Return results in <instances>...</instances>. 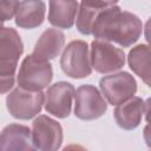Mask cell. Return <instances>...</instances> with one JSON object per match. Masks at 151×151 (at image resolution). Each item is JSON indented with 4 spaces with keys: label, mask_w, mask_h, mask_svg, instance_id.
Instances as JSON below:
<instances>
[{
    "label": "cell",
    "mask_w": 151,
    "mask_h": 151,
    "mask_svg": "<svg viewBox=\"0 0 151 151\" xmlns=\"http://www.w3.org/2000/svg\"><path fill=\"white\" fill-rule=\"evenodd\" d=\"M143 33V22L134 13L123 11L118 5L99 13L92 25L96 39L113 41L122 47L132 46Z\"/></svg>",
    "instance_id": "6da1fadb"
},
{
    "label": "cell",
    "mask_w": 151,
    "mask_h": 151,
    "mask_svg": "<svg viewBox=\"0 0 151 151\" xmlns=\"http://www.w3.org/2000/svg\"><path fill=\"white\" fill-rule=\"evenodd\" d=\"M53 78L52 65L48 60L28 54L21 61L17 81L19 87L28 91H41L46 88Z\"/></svg>",
    "instance_id": "7a4b0ae2"
},
{
    "label": "cell",
    "mask_w": 151,
    "mask_h": 151,
    "mask_svg": "<svg viewBox=\"0 0 151 151\" xmlns=\"http://www.w3.org/2000/svg\"><path fill=\"white\" fill-rule=\"evenodd\" d=\"M63 72L73 79H84L92 72L88 45L84 40H72L64 48L60 57Z\"/></svg>",
    "instance_id": "3957f363"
},
{
    "label": "cell",
    "mask_w": 151,
    "mask_h": 151,
    "mask_svg": "<svg viewBox=\"0 0 151 151\" xmlns=\"http://www.w3.org/2000/svg\"><path fill=\"white\" fill-rule=\"evenodd\" d=\"M44 99L45 93L42 91H28L18 86L7 94L6 107L12 117L28 120L40 113Z\"/></svg>",
    "instance_id": "277c9868"
},
{
    "label": "cell",
    "mask_w": 151,
    "mask_h": 151,
    "mask_svg": "<svg viewBox=\"0 0 151 151\" xmlns=\"http://www.w3.org/2000/svg\"><path fill=\"white\" fill-rule=\"evenodd\" d=\"M74 116L81 120H94L104 116L107 104L99 90L91 85H80L74 91Z\"/></svg>",
    "instance_id": "5b68a950"
},
{
    "label": "cell",
    "mask_w": 151,
    "mask_h": 151,
    "mask_svg": "<svg viewBox=\"0 0 151 151\" xmlns=\"http://www.w3.org/2000/svg\"><path fill=\"white\" fill-rule=\"evenodd\" d=\"M32 145L34 150L55 151L63 143V127L60 123L48 116L40 114L32 123Z\"/></svg>",
    "instance_id": "8992f818"
},
{
    "label": "cell",
    "mask_w": 151,
    "mask_h": 151,
    "mask_svg": "<svg viewBox=\"0 0 151 151\" xmlns=\"http://www.w3.org/2000/svg\"><path fill=\"white\" fill-rule=\"evenodd\" d=\"M91 66L98 73H113L125 64V53L110 41L94 39L91 42Z\"/></svg>",
    "instance_id": "52a82bcc"
},
{
    "label": "cell",
    "mask_w": 151,
    "mask_h": 151,
    "mask_svg": "<svg viewBox=\"0 0 151 151\" xmlns=\"http://www.w3.org/2000/svg\"><path fill=\"white\" fill-rule=\"evenodd\" d=\"M99 87L109 104L118 105L136 94L137 81L132 74L123 71L103 77Z\"/></svg>",
    "instance_id": "ba28073f"
},
{
    "label": "cell",
    "mask_w": 151,
    "mask_h": 151,
    "mask_svg": "<svg viewBox=\"0 0 151 151\" xmlns=\"http://www.w3.org/2000/svg\"><path fill=\"white\" fill-rule=\"evenodd\" d=\"M24 52L19 33L12 27L0 28V76H15L18 61Z\"/></svg>",
    "instance_id": "9c48e42d"
},
{
    "label": "cell",
    "mask_w": 151,
    "mask_h": 151,
    "mask_svg": "<svg viewBox=\"0 0 151 151\" xmlns=\"http://www.w3.org/2000/svg\"><path fill=\"white\" fill-rule=\"evenodd\" d=\"M74 91L73 85L67 81H58L51 85L44 99L46 112L60 119L67 118L72 110Z\"/></svg>",
    "instance_id": "30bf717a"
},
{
    "label": "cell",
    "mask_w": 151,
    "mask_h": 151,
    "mask_svg": "<svg viewBox=\"0 0 151 151\" xmlns=\"http://www.w3.org/2000/svg\"><path fill=\"white\" fill-rule=\"evenodd\" d=\"M149 101H144L140 97H131L127 100L116 105L113 111L114 120L119 127L126 131L134 130L142 123L143 116L147 113Z\"/></svg>",
    "instance_id": "8fae6325"
},
{
    "label": "cell",
    "mask_w": 151,
    "mask_h": 151,
    "mask_svg": "<svg viewBox=\"0 0 151 151\" xmlns=\"http://www.w3.org/2000/svg\"><path fill=\"white\" fill-rule=\"evenodd\" d=\"M32 145L31 130L26 125L9 124L0 133V151H31Z\"/></svg>",
    "instance_id": "7c38bea8"
},
{
    "label": "cell",
    "mask_w": 151,
    "mask_h": 151,
    "mask_svg": "<svg viewBox=\"0 0 151 151\" xmlns=\"http://www.w3.org/2000/svg\"><path fill=\"white\" fill-rule=\"evenodd\" d=\"M118 1L119 0H81L77 13L78 17L76 18V25L79 33L84 35H91L92 25L97 15L106 8L117 5Z\"/></svg>",
    "instance_id": "4fadbf2b"
},
{
    "label": "cell",
    "mask_w": 151,
    "mask_h": 151,
    "mask_svg": "<svg viewBox=\"0 0 151 151\" xmlns=\"http://www.w3.org/2000/svg\"><path fill=\"white\" fill-rule=\"evenodd\" d=\"M78 13L77 0H50L48 22L55 28L68 29L76 22Z\"/></svg>",
    "instance_id": "5bb4252c"
},
{
    "label": "cell",
    "mask_w": 151,
    "mask_h": 151,
    "mask_svg": "<svg viewBox=\"0 0 151 151\" xmlns=\"http://www.w3.org/2000/svg\"><path fill=\"white\" fill-rule=\"evenodd\" d=\"M46 14V5L42 0H22L15 13V25L24 29L39 27Z\"/></svg>",
    "instance_id": "9a60e30c"
},
{
    "label": "cell",
    "mask_w": 151,
    "mask_h": 151,
    "mask_svg": "<svg viewBox=\"0 0 151 151\" xmlns=\"http://www.w3.org/2000/svg\"><path fill=\"white\" fill-rule=\"evenodd\" d=\"M64 45V33L57 28H47L41 33V35L37 40L32 54L50 61L60 54Z\"/></svg>",
    "instance_id": "2e32d148"
},
{
    "label": "cell",
    "mask_w": 151,
    "mask_h": 151,
    "mask_svg": "<svg viewBox=\"0 0 151 151\" xmlns=\"http://www.w3.org/2000/svg\"><path fill=\"white\" fill-rule=\"evenodd\" d=\"M150 57L151 51L147 44H139L132 47L127 54L130 68L147 86H150Z\"/></svg>",
    "instance_id": "e0dca14e"
},
{
    "label": "cell",
    "mask_w": 151,
    "mask_h": 151,
    "mask_svg": "<svg viewBox=\"0 0 151 151\" xmlns=\"http://www.w3.org/2000/svg\"><path fill=\"white\" fill-rule=\"evenodd\" d=\"M19 4V0H0V28L5 21L15 17Z\"/></svg>",
    "instance_id": "ac0fdd59"
},
{
    "label": "cell",
    "mask_w": 151,
    "mask_h": 151,
    "mask_svg": "<svg viewBox=\"0 0 151 151\" xmlns=\"http://www.w3.org/2000/svg\"><path fill=\"white\" fill-rule=\"evenodd\" d=\"M14 83H15V76H9V77L0 76V94L9 92V90L13 88Z\"/></svg>",
    "instance_id": "d6986e66"
}]
</instances>
